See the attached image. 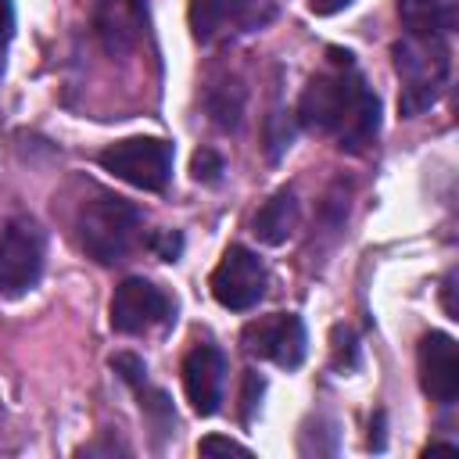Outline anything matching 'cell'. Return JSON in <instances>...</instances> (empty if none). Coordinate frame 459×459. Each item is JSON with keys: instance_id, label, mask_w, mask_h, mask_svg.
Here are the masks:
<instances>
[{"instance_id": "cell-4", "label": "cell", "mask_w": 459, "mask_h": 459, "mask_svg": "<svg viewBox=\"0 0 459 459\" xmlns=\"http://www.w3.org/2000/svg\"><path fill=\"white\" fill-rule=\"evenodd\" d=\"M97 161L136 190H165L172 176V143L158 136H126L108 143Z\"/></svg>"}, {"instance_id": "cell-9", "label": "cell", "mask_w": 459, "mask_h": 459, "mask_svg": "<svg viewBox=\"0 0 459 459\" xmlns=\"http://www.w3.org/2000/svg\"><path fill=\"white\" fill-rule=\"evenodd\" d=\"M276 7L265 0H194L190 29L197 43H212L226 32H255L273 22Z\"/></svg>"}, {"instance_id": "cell-11", "label": "cell", "mask_w": 459, "mask_h": 459, "mask_svg": "<svg viewBox=\"0 0 459 459\" xmlns=\"http://www.w3.org/2000/svg\"><path fill=\"white\" fill-rule=\"evenodd\" d=\"M226 387V355L215 344H194L183 359V391L197 416H215Z\"/></svg>"}, {"instance_id": "cell-15", "label": "cell", "mask_w": 459, "mask_h": 459, "mask_svg": "<svg viewBox=\"0 0 459 459\" xmlns=\"http://www.w3.org/2000/svg\"><path fill=\"white\" fill-rule=\"evenodd\" d=\"M194 179L197 183H215L219 176H222V158L215 154V151H208V147H201L197 154H194Z\"/></svg>"}, {"instance_id": "cell-21", "label": "cell", "mask_w": 459, "mask_h": 459, "mask_svg": "<svg viewBox=\"0 0 459 459\" xmlns=\"http://www.w3.org/2000/svg\"><path fill=\"white\" fill-rule=\"evenodd\" d=\"M452 290H455V273L445 276V312H448V319H459V308L452 301Z\"/></svg>"}, {"instance_id": "cell-17", "label": "cell", "mask_w": 459, "mask_h": 459, "mask_svg": "<svg viewBox=\"0 0 459 459\" xmlns=\"http://www.w3.org/2000/svg\"><path fill=\"white\" fill-rule=\"evenodd\" d=\"M197 452H201V455H251L247 445H240V441H233V437H222V434L204 437V441L197 445Z\"/></svg>"}, {"instance_id": "cell-7", "label": "cell", "mask_w": 459, "mask_h": 459, "mask_svg": "<svg viewBox=\"0 0 459 459\" xmlns=\"http://www.w3.org/2000/svg\"><path fill=\"white\" fill-rule=\"evenodd\" d=\"M240 344L247 355H258L283 369H298L308 351V333L294 312H273V316L251 319L240 330Z\"/></svg>"}, {"instance_id": "cell-13", "label": "cell", "mask_w": 459, "mask_h": 459, "mask_svg": "<svg viewBox=\"0 0 459 459\" xmlns=\"http://www.w3.org/2000/svg\"><path fill=\"white\" fill-rule=\"evenodd\" d=\"M298 197H294V190L290 186H283V190H276L262 208H258V215H255V233H258V240L262 244H287L290 240V233L298 230Z\"/></svg>"}, {"instance_id": "cell-14", "label": "cell", "mask_w": 459, "mask_h": 459, "mask_svg": "<svg viewBox=\"0 0 459 459\" xmlns=\"http://www.w3.org/2000/svg\"><path fill=\"white\" fill-rule=\"evenodd\" d=\"M409 36H448L455 29V0H398Z\"/></svg>"}, {"instance_id": "cell-5", "label": "cell", "mask_w": 459, "mask_h": 459, "mask_svg": "<svg viewBox=\"0 0 459 459\" xmlns=\"http://www.w3.org/2000/svg\"><path fill=\"white\" fill-rule=\"evenodd\" d=\"M47 240L32 219H11L0 233V298L32 290L43 276Z\"/></svg>"}, {"instance_id": "cell-19", "label": "cell", "mask_w": 459, "mask_h": 459, "mask_svg": "<svg viewBox=\"0 0 459 459\" xmlns=\"http://www.w3.org/2000/svg\"><path fill=\"white\" fill-rule=\"evenodd\" d=\"M11 32H14V7L11 0H0V47L11 39Z\"/></svg>"}, {"instance_id": "cell-16", "label": "cell", "mask_w": 459, "mask_h": 459, "mask_svg": "<svg viewBox=\"0 0 459 459\" xmlns=\"http://www.w3.org/2000/svg\"><path fill=\"white\" fill-rule=\"evenodd\" d=\"M111 369L133 387V384H140V380H147V366L136 359V355H129V351H122V355H111Z\"/></svg>"}, {"instance_id": "cell-18", "label": "cell", "mask_w": 459, "mask_h": 459, "mask_svg": "<svg viewBox=\"0 0 459 459\" xmlns=\"http://www.w3.org/2000/svg\"><path fill=\"white\" fill-rule=\"evenodd\" d=\"M151 247H154L165 262H176V255H179V247H183V237H179V233H158V237H151Z\"/></svg>"}, {"instance_id": "cell-12", "label": "cell", "mask_w": 459, "mask_h": 459, "mask_svg": "<svg viewBox=\"0 0 459 459\" xmlns=\"http://www.w3.org/2000/svg\"><path fill=\"white\" fill-rule=\"evenodd\" d=\"M143 0H97L93 7V29L108 54H129L143 36Z\"/></svg>"}, {"instance_id": "cell-10", "label": "cell", "mask_w": 459, "mask_h": 459, "mask_svg": "<svg viewBox=\"0 0 459 459\" xmlns=\"http://www.w3.org/2000/svg\"><path fill=\"white\" fill-rule=\"evenodd\" d=\"M416 362H420L423 394L437 405H452L459 398V344L448 333L430 330L420 337Z\"/></svg>"}, {"instance_id": "cell-3", "label": "cell", "mask_w": 459, "mask_h": 459, "mask_svg": "<svg viewBox=\"0 0 459 459\" xmlns=\"http://www.w3.org/2000/svg\"><path fill=\"white\" fill-rule=\"evenodd\" d=\"M75 226L82 251L100 265H115L136 247L143 233V215L118 194H93L90 201H82Z\"/></svg>"}, {"instance_id": "cell-2", "label": "cell", "mask_w": 459, "mask_h": 459, "mask_svg": "<svg viewBox=\"0 0 459 459\" xmlns=\"http://www.w3.org/2000/svg\"><path fill=\"white\" fill-rule=\"evenodd\" d=\"M394 72L402 79L398 111L405 118L427 111L437 104V97L448 86L452 57L445 36H405L394 43Z\"/></svg>"}, {"instance_id": "cell-8", "label": "cell", "mask_w": 459, "mask_h": 459, "mask_svg": "<svg viewBox=\"0 0 459 459\" xmlns=\"http://www.w3.org/2000/svg\"><path fill=\"white\" fill-rule=\"evenodd\" d=\"M111 326L118 333H147L176 316V301L143 276H129L111 294Z\"/></svg>"}, {"instance_id": "cell-1", "label": "cell", "mask_w": 459, "mask_h": 459, "mask_svg": "<svg viewBox=\"0 0 459 459\" xmlns=\"http://www.w3.org/2000/svg\"><path fill=\"white\" fill-rule=\"evenodd\" d=\"M301 126L326 133L341 151L362 154L380 133V100L366 86L348 50H330V65L308 79L298 100Z\"/></svg>"}, {"instance_id": "cell-20", "label": "cell", "mask_w": 459, "mask_h": 459, "mask_svg": "<svg viewBox=\"0 0 459 459\" xmlns=\"http://www.w3.org/2000/svg\"><path fill=\"white\" fill-rule=\"evenodd\" d=\"M351 0H308V7L316 11V14H337L341 7H348Z\"/></svg>"}, {"instance_id": "cell-6", "label": "cell", "mask_w": 459, "mask_h": 459, "mask_svg": "<svg viewBox=\"0 0 459 459\" xmlns=\"http://www.w3.org/2000/svg\"><path fill=\"white\" fill-rule=\"evenodd\" d=\"M265 265L262 258L244 247V244H230L208 280L212 287V298L222 305V308H233V312H247L255 308L262 298H265Z\"/></svg>"}]
</instances>
